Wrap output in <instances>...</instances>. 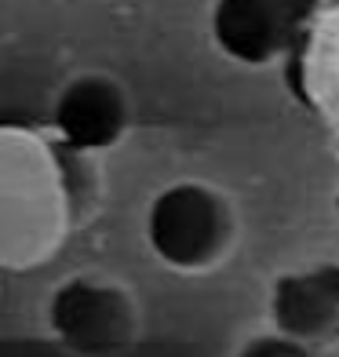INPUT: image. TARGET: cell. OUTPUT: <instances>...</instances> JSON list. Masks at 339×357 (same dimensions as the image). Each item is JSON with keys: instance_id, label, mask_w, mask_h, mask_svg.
Segmentation results:
<instances>
[{"instance_id": "6da1fadb", "label": "cell", "mask_w": 339, "mask_h": 357, "mask_svg": "<svg viewBox=\"0 0 339 357\" xmlns=\"http://www.w3.org/2000/svg\"><path fill=\"white\" fill-rule=\"evenodd\" d=\"M70 234V186L55 146L19 124H0V270L52 263Z\"/></svg>"}, {"instance_id": "7a4b0ae2", "label": "cell", "mask_w": 339, "mask_h": 357, "mask_svg": "<svg viewBox=\"0 0 339 357\" xmlns=\"http://www.w3.org/2000/svg\"><path fill=\"white\" fill-rule=\"evenodd\" d=\"M216 40L234 55H270L296 33V22L278 0H216L212 8Z\"/></svg>"}, {"instance_id": "3957f363", "label": "cell", "mask_w": 339, "mask_h": 357, "mask_svg": "<svg viewBox=\"0 0 339 357\" xmlns=\"http://www.w3.org/2000/svg\"><path fill=\"white\" fill-rule=\"evenodd\" d=\"M278 4L288 11V19H292L296 26H306V22H314V19H317L321 0H278Z\"/></svg>"}]
</instances>
